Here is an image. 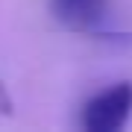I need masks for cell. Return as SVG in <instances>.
<instances>
[{"instance_id": "1", "label": "cell", "mask_w": 132, "mask_h": 132, "mask_svg": "<svg viewBox=\"0 0 132 132\" xmlns=\"http://www.w3.org/2000/svg\"><path fill=\"white\" fill-rule=\"evenodd\" d=\"M132 114V82H118L100 91L82 106L85 132H118Z\"/></svg>"}, {"instance_id": "2", "label": "cell", "mask_w": 132, "mask_h": 132, "mask_svg": "<svg viewBox=\"0 0 132 132\" xmlns=\"http://www.w3.org/2000/svg\"><path fill=\"white\" fill-rule=\"evenodd\" d=\"M106 9L109 0H50V15L73 32H97Z\"/></svg>"}, {"instance_id": "3", "label": "cell", "mask_w": 132, "mask_h": 132, "mask_svg": "<svg viewBox=\"0 0 132 132\" xmlns=\"http://www.w3.org/2000/svg\"><path fill=\"white\" fill-rule=\"evenodd\" d=\"M0 114H12V97L3 85V76H0Z\"/></svg>"}]
</instances>
